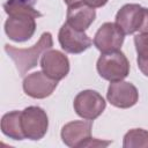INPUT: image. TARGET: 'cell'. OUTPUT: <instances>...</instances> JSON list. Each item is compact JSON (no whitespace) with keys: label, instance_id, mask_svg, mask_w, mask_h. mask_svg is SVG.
I'll return each mask as SVG.
<instances>
[{"label":"cell","instance_id":"6da1fadb","mask_svg":"<svg viewBox=\"0 0 148 148\" xmlns=\"http://www.w3.org/2000/svg\"><path fill=\"white\" fill-rule=\"evenodd\" d=\"M52 45V35L50 32H44L40 36L39 40L30 49H17L13 45L6 44L5 51L14 61L20 75H24L29 69L34 68L37 65L39 57L46 50H50Z\"/></svg>","mask_w":148,"mask_h":148},{"label":"cell","instance_id":"7a4b0ae2","mask_svg":"<svg viewBox=\"0 0 148 148\" xmlns=\"http://www.w3.org/2000/svg\"><path fill=\"white\" fill-rule=\"evenodd\" d=\"M96 67L99 76L110 82L121 81L130 73V62L121 51L102 53Z\"/></svg>","mask_w":148,"mask_h":148},{"label":"cell","instance_id":"3957f363","mask_svg":"<svg viewBox=\"0 0 148 148\" xmlns=\"http://www.w3.org/2000/svg\"><path fill=\"white\" fill-rule=\"evenodd\" d=\"M21 124L24 136L30 140H40L47 131L49 118L39 106H28L21 111Z\"/></svg>","mask_w":148,"mask_h":148},{"label":"cell","instance_id":"277c9868","mask_svg":"<svg viewBox=\"0 0 148 148\" xmlns=\"http://www.w3.org/2000/svg\"><path fill=\"white\" fill-rule=\"evenodd\" d=\"M73 106L77 116L83 119L94 120L102 114L106 103L99 92L95 90H83L75 96Z\"/></svg>","mask_w":148,"mask_h":148},{"label":"cell","instance_id":"5b68a950","mask_svg":"<svg viewBox=\"0 0 148 148\" xmlns=\"http://www.w3.org/2000/svg\"><path fill=\"white\" fill-rule=\"evenodd\" d=\"M37 16L31 14H13L5 22V31L14 42H25L32 37L36 30Z\"/></svg>","mask_w":148,"mask_h":148},{"label":"cell","instance_id":"8992f818","mask_svg":"<svg viewBox=\"0 0 148 148\" xmlns=\"http://www.w3.org/2000/svg\"><path fill=\"white\" fill-rule=\"evenodd\" d=\"M125 32L123 29L112 22H106L99 27L94 37V45L102 53L119 51L124 43Z\"/></svg>","mask_w":148,"mask_h":148},{"label":"cell","instance_id":"52a82bcc","mask_svg":"<svg viewBox=\"0 0 148 148\" xmlns=\"http://www.w3.org/2000/svg\"><path fill=\"white\" fill-rule=\"evenodd\" d=\"M58 39L61 49L65 52L77 54L90 47L92 40L89 36L81 30H77L69 25L67 22L64 23L59 30Z\"/></svg>","mask_w":148,"mask_h":148},{"label":"cell","instance_id":"ba28073f","mask_svg":"<svg viewBox=\"0 0 148 148\" xmlns=\"http://www.w3.org/2000/svg\"><path fill=\"white\" fill-rule=\"evenodd\" d=\"M106 98L116 108L128 109L136 104L139 99V92L133 83L121 80L110 83Z\"/></svg>","mask_w":148,"mask_h":148},{"label":"cell","instance_id":"9c48e42d","mask_svg":"<svg viewBox=\"0 0 148 148\" xmlns=\"http://www.w3.org/2000/svg\"><path fill=\"white\" fill-rule=\"evenodd\" d=\"M58 81L46 75L44 72H34L24 77L23 90L32 98H45L49 97L57 88Z\"/></svg>","mask_w":148,"mask_h":148},{"label":"cell","instance_id":"30bf717a","mask_svg":"<svg viewBox=\"0 0 148 148\" xmlns=\"http://www.w3.org/2000/svg\"><path fill=\"white\" fill-rule=\"evenodd\" d=\"M40 67L50 77L59 81L69 72V60L67 56L58 50H46L40 58Z\"/></svg>","mask_w":148,"mask_h":148},{"label":"cell","instance_id":"8fae6325","mask_svg":"<svg viewBox=\"0 0 148 148\" xmlns=\"http://www.w3.org/2000/svg\"><path fill=\"white\" fill-rule=\"evenodd\" d=\"M92 120H74L67 123L61 128L62 142L68 147H82L91 138Z\"/></svg>","mask_w":148,"mask_h":148},{"label":"cell","instance_id":"7c38bea8","mask_svg":"<svg viewBox=\"0 0 148 148\" xmlns=\"http://www.w3.org/2000/svg\"><path fill=\"white\" fill-rule=\"evenodd\" d=\"M142 16L143 7L138 3H127L118 10L116 15V23L123 29L125 35H131L139 31Z\"/></svg>","mask_w":148,"mask_h":148},{"label":"cell","instance_id":"4fadbf2b","mask_svg":"<svg viewBox=\"0 0 148 148\" xmlns=\"http://www.w3.org/2000/svg\"><path fill=\"white\" fill-rule=\"evenodd\" d=\"M96 17L95 8L84 3H74L68 6L67 23L73 28L84 31L94 22Z\"/></svg>","mask_w":148,"mask_h":148},{"label":"cell","instance_id":"5bb4252c","mask_svg":"<svg viewBox=\"0 0 148 148\" xmlns=\"http://www.w3.org/2000/svg\"><path fill=\"white\" fill-rule=\"evenodd\" d=\"M1 131L5 135L13 140L25 139L21 124V112L12 111L6 113L1 119Z\"/></svg>","mask_w":148,"mask_h":148},{"label":"cell","instance_id":"9a60e30c","mask_svg":"<svg viewBox=\"0 0 148 148\" xmlns=\"http://www.w3.org/2000/svg\"><path fill=\"white\" fill-rule=\"evenodd\" d=\"M123 146L125 148H133V147L148 148V131L142 128L130 130L124 136Z\"/></svg>","mask_w":148,"mask_h":148},{"label":"cell","instance_id":"2e32d148","mask_svg":"<svg viewBox=\"0 0 148 148\" xmlns=\"http://www.w3.org/2000/svg\"><path fill=\"white\" fill-rule=\"evenodd\" d=\"M134 45L138 53V58H148V34L135 35Z\"/></svg>","mask_w":148,"mask_h":148},{"label":"cell","instance_id":"e0dca14e","mask_svg":"<svg viewBox=\"0 0 148 148\" xmlns=\"http://www.w3.org/2000/svg\"><path fill=\"white\" fill-rule=\"evenodd\" d=\"M67 6H71V5H74V3H84V5H88L92 8H98V7H103L108 0H64Z\"/></svg>","mask_w":148,"mask_h":148},{"label":"cell","instance_id":"ac0fdd59","mask_svg":"<svg viewBox=\"0 0 148 148\" xmlns=\"http://www.w3.org/2000/svg\"><path fill=\"white\" fill-rule=\"evenodd\" d=\"M109 145H111V141H103V140H98L95 138H89L82 145V147H106Z\"/></svg>","mask_w":148,"mask_h":148},{"label":"cell","instance_id":"d6986e66","mask_svg":"<svg viewBox=\"0 0 148 148\" xmlns=\"http://www.w3.org/2000/svg\"><path fill=\"white\" fill-rule=\"evenodd\" d=\"M139 31L141 34H148V8H143V16Z\"/></svg>","mask_w":148,"mask_h":148},{"label":"cell","instance_id":"ffe728a7","mask_svg":"<svg viewBox=\"0 0 148 148\" xmlns=\"http://www.w3.org/2000/svg\"><path fill=\"white\" fill-rule=\"evenodd\" d=\"M138 67L139 69L146 75L148 76V58H138Z\"/></svg>","mask_w":148,"mask_h":148},{"label":"cell","instance_id":"44dd1931","mask_svg":"<svg viewBox=\"0 0 148 148\" xmlns=\"http://www.w3.org/2000/svg\"><path fill=\"white\" fill-rule=\"evenodd\" d=\"M21 1H24V2H29L30 0H21Z\"/></svg>","mask_w":148,"mask_h":148}]
</instances>
